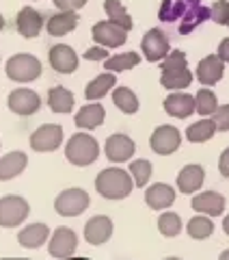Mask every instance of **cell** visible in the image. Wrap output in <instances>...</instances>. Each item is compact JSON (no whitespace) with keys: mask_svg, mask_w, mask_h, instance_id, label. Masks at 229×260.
I'll return each instance as SVG.
<instances>
[{"mask_svg":"<svg viewBox=\"0 0 229 260\" xmlns=\"http://www.w3.org/2000/svg\"><path fill=\"white\" fill-rule=\"evenodd\" d=\"M210 18V9L199 5V0H165L160 7V20L162 22H175L182 20V32H190L199 22Z\"/></svg>","mask_w":229,"mask_h":260,"instance_id":"6da1fadb","label":"cell"},{"mask_svg":"<svg viewBox=\"0 0 229 260\" xmlns=\"http://www.w3.org/2000/svg\"><path fill=\"white\" fill-rule=\"evenodd\" d=\"M134 189V180L130 172H124L119 167H108L97 174L95 191L106 200H124Z\"/></svg>","mask_w":229,"mask_h":260,"instance_id":"7a4b0ae2","label":"cell"},{"mask_svg":"<svg viewBox=\"0 0 229 260\" xmlns=\"http://www.w3.org/2000/svg\"><path fill=\"white\" fill-rule=\"evenodd\" d=\"M193 83V72L188 70L186 54L182 50H171L169 56L162 61V74L160 85L171 91H179V89L190 87Z\"/></svg>","mask_w":229,"mask_h":260,"instance_id":"3957f363","label":"cell"},{"mask_svg":"<svg viewBox=\"0 0 229 260\" xmlns=\"http://www.w3.org/2000/svg\"><path fill=\"white\" fill-rule=\"evenodd\" d=\"M65 156H67L71 165L87 167L91 162H95L97 156H100V145H97V141L91 135L76 133V135H71V139L65 145Z\"/></svg>","mask_w":229,"mask_h":260,"instance_id":"277c9868","label":"cell"},{"mask_svg":"<svg viewBox=\"0 0 229 260\" xmlns=\"http://www.w3.org/2000/svg\"><path fill=\"white\" fill-rule=\"evenodd\" d=\"M5 72L13 83H32L42 76V61L32 54H13Z\"/></svg>","mask_w":229,"mask_h":260,"instance_id":"5b68a950","label":"cell"},{"mask_svg":"<svg viewBox=\"0 0 229 260\" xmlns=\"http://www.w3.org/2000/svg\"><path fill=\"white\" fill-rule=\"evenodd\" d=\"M30 213L28 202L20 195H5L0 198V228H15L26 221Z\"/></svg>","mask_w":229,"mask_h":260,"instance_id":"8992f818","label":"cell"},{"mask_svg":"<svg viewBox=\"0 0 229 260\" xmlns=\"http://www.w3.org/2000/svg\"><path fill=\"white\" fill-rule=\"evenodd\" d=\"M89 193L83 189H67L54 200V210L61 217H78L89 208Z\"/></svg>","mask_w":229,"mask_h":260,"instance_id":"52a82bcc","label":"cell"},{"mask_svg":"<svg viewBox=\"0 0 229 260\" xmlns=\"http://www.w3.org/2000/svg\"><path fill=\"white\" fill-rule=\"evenodd\" d=\"M141 50L145 54V59L149 63H158V61H165L169 52H171V46H169V37L162 32L160 28H151L143 35V42H141Z\"/></svg>","mask_w":229,"mask_h":260,"instance_id":"ba28073f","label":"cell"},{"mask_svg":"<svg viewBox=\"0 0 229 260\" xmlns=\"http://www.w3.org/2000/svg\"><path fill=\"white\" fill-rule=\"evenodd\" d=\"M76 247H78V237L71 228H59V230H54V234L50 237V243H48V251L56 260H69L73 256V251H76Z\"/></svg>","mask_w":229,"mask_h":260,"instance_id":"9c48e42d","label":"cell"},{"mask_svg":"<svg viewBox=\"0 0 229 260\" xmlns=\"http://www.w3.org/2000/svg\"><path fill=\"white\" fill-rule=\"evenodd\" d=\"M63 143V128L59 124H46L39 126L30 135V148L35 152H54Z\"/></svg>","mask_w":229,"mask_h":260,"instance_id":"30bf717a","label":"cell"},{"mask_svg":"<svg viewBox=\"0 0 229 260\" xmlns=\"http://www.w3.org/2000/svg\"><path fill=\"white\" fill-rule=\"evenodd\" d=\"M7 107H9L11 113L22 115V117L35 115L39 107H42V98L32 91V89H15L7 98Z\"/></svg>","mask_w":229,"mask_h":260,"instance_id":"8fae6325","label":"cell"},{"mask_svg":"<svg viewBox=\"0 0 229 260\" xmlns=\"http://www.w3.org/2000/svg\"><path fill=\"white\" fill-rule=\"evenodd\" d=\"M149 143H151V150L156 154L169 156V154L179 150V145H182V135H179V130L175 126H158L154 130Z\"/></svg>","mask_w":229,"mask_h":260,"instance_id":"7c38bea8","label":"cell"},{"mask_svg":"<svg viewBox=\"0 0 229 260\" xmlns=\"http://www.w3.org/2000/svg\"><path fill=\"white\" fill-rule=\"evenodd\" d=\"M93 39L100 46L104 48H119L126 44L128 39V30H124L121 26H117V24H112L110 20H104V22H97L93 30H91Z\"/></svg>","mask_w":229,"mask_h":260,"instance_id":"4fadbf2b","label":"cell"},{"mask_svg":"<svg viewBox=\"0 0 229 260\" xmlns=\"http://www.w3.org/2000/svg\"><path fill=\"white\" fill-rule=\"evenodd\" d=\"M104 152H106V156H108V160H112V162H126L134 156L136 143L130 139L128 135L117 133V135H110L108 139H106Z\"/></svg>","mask_w":229,"mask_h":260,"instance_id":"5bb4252c","label":"cell"},{"mask_svg":"<svg viewBox=\"0 0 229 260\" xmlns=\"http://www.w3.org/2000/svg\"><path fill=\"white\" fill-rule=\"evenodd\" d=\"M225 74V61L218 54H208L206 59H201L197 65V80L203 87L216 85Z\"/></svg>","mask_w":229,"mask_h":260,"instance_id":"9a60e30c","label":"cell"},{"mask_svg":"<svg viewBox=\"0 0 229 260\" xmlns=\"http://www.w3.org/2000/svg\"><path fill=\"white\" fill-rule=\"evenodd\" d=\"M48 59H50L52 70H56L59 74H71L78 68V54L73 52L71 46H65V44L52 46Z\"/></svg>","mask_w":229,"mask_h":260,"instance_id":"2e32d148","label":"cell"},{"mask_svg":"<svg viewBox=\"0 0 229 260\" xmlns=\"http://www.w3.org/2000/svg\"><path fill=\"white\" fill-rule=\"evenodd\" d=\"M15 28L26 39L37 37L44 28V15L37 9H32V7H24V9H20L18 18H15Z\"/></svg>","mask_w":229,"mask_h":260,"instance_id":"e0dca14e","label":"cell"},{"mask_svg":"<svg viewBox=\"0 0 229 260\" xmlns=\"http://www.w3.org/2000/svg\"><path fill=\"white\" fill-rule=\"evenodd\" d=\"M112 237V221L110 217H104V215H97L91 217L85 225V239L89 245H104L106 241Z\"/></svg>","mask_w":229,"mask_h":260,"instance_id":"ac0fdd59","label":"cell"},{"mask_svg":"<svg viewBox=\"0 0 229 260\" xmlns=\"http://www.w3.org/2000/svg\"><path fill=\"white\" fill-rule=\"evenodd\" d=\"M162 107L165 111L169 113L171 117H177V119H186L190 117L195 111H197V104H195V98L188 95V93H171L165 98V102H162Z\"/></svg>","mask_w":229,"mask_h":260,"instance_id":"d6986e66","label":"cell"},{"mask_svg":"<svg viewBox=\"0 0 229 260\" xmlns=\"http://www.w3.org/2000/svg\"><path fill=\"white\" fill-rule=\"evenodd\" d=\"M190 206L197 210L199 215L218 217V215H223V210H225V198L216 191H203L199 195H195Z\"/></svg>","mask_w":229,"mask_h":260,"instance_id":"ffe728a7","label":"cell"},{"mask_svg":"<svg viewBox=\"0 0 229 260\" xmlns=\"http://www.w3.org/2000/svg\"><path fill=\"white\" fill-rule=\"evenodd\" d=\"M28 165V156L20 150L9 152L7 156L0 158V182H7V180H13L18 178L24 169Z\"/></svg>","mask_w":229,"mask_h":260,"instance_id":"44dd1931","label":"cell"},{"mask_svg":"<svg viewBox=\"0 0 229 260\" xmlns=\"http://www.w3.org/2000/svg\"><path fill=\"white\" fill-rule=\"evenodd\" d=\"M145 202H147V206L154 210H165L175 202V191H173V186L156 182L145 191Z\"/></svg>","mask_w":229,"mask_h":260,"instance_id":"7402d4cb","label":"cell"},{"mask_svg":"<svg viewBox=\"0 0 229 260\" xmlns=\"http://www.w3.org/2000/svg\"><path fill=\"white\" fill-rule=\"evenodd\" d=\"M48 237H50V228L46 223H32L18 232V243L24 249H39L48 241Z\"/></svg>","mask_w":229,"mask_h":260,"instance_id":"603a6c76","label":"cell"},{"mask_svg":"<svg viewBox=\"0 0 229 260\" xmlns=\"http://www.w3.org/2000/svg\"><path fill=\"white\" fill-rule=\"evenodd\" d=\"M203 180H206V172H203L201 165H186L177 174V189L184 195H190L201 189Z\"/></svg>","mask_w":229,"mask_h":260,"instance_id":"cb8c5ba5","label":"cell"},{"mask_svg":"<svg viewBox=\"0 0 229 260\" xmlns=\"http://www.w3.org/2000/svg\"><path fill=\"white\" fill-rule=\"evenodd\" d=\"M104 117H106V111L102 104H85L83 109L76 113V117H73V124L83 130H93V128H100L104 124Z\"/></svg>","mask_w":229,"mask_h":260,"instance_id":"d4e9b609","label":"cell"},{"mask_svg":"<svg viewBox=\"0 0 229 260\" xmlns=\"http://www.w3.org/2000/svg\"><path fill=\"white\" fill-rule=\"evenodd\" d=\"M78 26V15L76 11H59L48 18L46 28L52 37H63V35H69V32Z\"/></svg>","mask_w":229,"mask_h":260,"instance_id":"484cf974","label":"cell"},{"mask_svg":"<svg viewBox=\"0 0 229 260\" xmlns=\"http://www.w3.org/2000/svg\"><path fill=\"white\" fill-rule=\"evenodd\" d=\"M114 85H117V78H114L112 72H104V74L95 76L91 83L87 85L85 98H87L89 102H97V100H102V98L108 93V91H112Z\"/></svg>","mask_w":229,"mask_h":260,"instance_id":"4316f807","label":"cell"},{"mask_svg":"<svg viewBox=\"0 0 229 260\" xmlns=\"http://www.w3.org/2000/svg\"><path fill=\"white\" fill-rule=\"evenodd\" d=\"M48 107H50L52 113H59V115H65V113H71L73 109V93L65 87H52L48 91Z\"/></svg>","mask_w":229,"mask_h":260,"instance_id":"83f0119b","label":"cell"},{"mask_svg":"<svg viewBox=\"0 0 229 260\" xmlns=\"http://www.w3.org/2000/svg\"><path fill=\"white\" fill-rule=\"evenodd\" d=\"M104 11H106V15H108V20L112 24H117V26H121L124 30H132L134 22H132L130 13L126 11V7L121 5L119 0H104Z\"/></svg>","mask_w":229,"mask_h":260,"instance_id":"f1b7e54d","label":"cell"},{"mask_svg":"<svg viewBox=\"0 0 229 260\" xmlns=\"http://www.w3.org/2000/svg\"><path fill=\"white\" fill-rule=\"evenodd\" d=\"M214 133H216L214 119H201V121H195V124L188 126L186 139L190 143H206L214 137Z\"/></svg>","mask_w":229,"mask_h":260,"instance_id":"f546056e","label":"cell"},{"mask_svg":"<svg viewBox=\"0 0 229 260\" xmlns=\"http://www.w3.org/2000/svg\"><path fill=\"white\" fill-rule=\"evenodd\" d=\"M112 102H114V107L121 113H126V115H132V113L138 111V98L132 89H128V87L112 89Z\"/></svg>","mask_w":229,"mask_h":260,"instance_id":"4dcf8cb0","label":"cell"},{"mask_svg":"<svg viewBox=\"0 0 229 260\" xmlns=\"http://www.w3.org/2000/svg\"><path fill=\"white\" fill-rule=\"evenodd\" d=\"M138 63H141V56L136 52H121V54H114L110 59H106L104 68L112 72V74H117V72H128V70L136 68Z\"/></svg>","mask_w":229,"mask_h":260,"instance_id":"1f68e13d","label":"cell"},{"mask_svg":"<svg viewBox=\"0 0 229 260\" xmlns=\"http://www.w3.org/2000/svg\"><path fill=\"white\" fill-rule=\"evenodd\" d=\"M186 230H188V234H190V239L203 241V239L212 237V232H214V223L210 221L208 215H197V217H193L190 221H188Z\"/></svg>","mask_w":229,"mask_h":260,"instance_id":"d6a6232c","label":"cell"},{"mask_svg":"<svg viewBox=\"0 0 229 260\" xmlns=\"http://www.w3.org/2000/svg\"><path fill=\"white\" fill-rule=\"evenodd\" d=\"M195 104H197V113L203 117L214 115L218 109L216 95H214V91H210V89H199L197 95H195Z\"/></svg>","mask_w":229,"mask_h":260,"instance_id":"836d02e7","label":"cell"},{"mask_svg":"<svg viewBox=\"0 0 229 260\" xmlns=\"http://www.w3.org/2000/svg\"><path fill=\"white\" fill-rule=\"evenodd\" d=\"M182 219H179V215L175 213H162L160 219H158V230L162 237H177L179 232H182Z\"/></svg>","mask_w":229,"mask_h":260,"instance_id":"e575fe53","label":"cell"},{"mask_svg":"<svg viewBox=\"0 0 229 260\" xmlns=\"http://www.w3.org/2000/svg\"><path fill=\"white\" fill-rule=\"evenodd\" d=\"M130 176L136 186H145L149 182L151 178V162L145 160V158H138V160H132L130 162Z\"/></svg>","mask_w":229,"mask_h":260,"instance_id":"d590c367","label":"cell"},{"mask_svg":"<svg viewBox=\"0 0 229 260\" xmlns=\"http://www.w3.org/2000/svg\"><path fill=\"white\" fill-rule=\"evenodd\" d=\"M210 18L216 24H220V26H227L229 24V0H216L210 9Z\"/></svg>","mask_w":229,"mask_h":260,"instance_id":"8d00e7d4","label":"cell"},{"mask_svg":"<svg viewBox=\"0 0 229 260\" xmlns=\"http://www.w3.org/2000/svg\"><path fill=\"white\" fill-rule=\"evenodd\" d=\"M212 119H214V124H216V130H220V133H227V130H229V104L218 107L216 113L212 115Z\"/></svg>","mask_w":229,"mask_h":260,"instance_id":"74e56055","label":"cell"},{"mask_svg":"<svg viewBox=\"0 0 229 260\" xmlns=\"http://www.w3.org/2000/svg\"><path fill=\"white\" fill-rule=\"evenodd\" d=\"M87 61H106V59H110L108 56V50H106L104 46H95V48H89V50L83 54Z\"/></svg>","mask_w":229,"mask_h":260,"instance_id":"f35d334b","label":"cell"},{"mask_svg":"<svg viewBox=\"0 0 229 260\" xmlns=\"http://www.w3.org/2000/svg\"><path fill=\"white\" fill-rule=\"evenodd\" d=\"M85 5H87V0H54V7L59 11H78Z\"/></svg>","mask_w":229,"mask_h":260,"instance_id":"ab89813d","label":"cell"},{"mask_svg":"<svg viewBox=\"0 0 229 260\" xmlns=\"http://www.w3.org/2000/svg\"><path fill=\"white\" fill-rule=\"evenodd\" d=\"M218 172L223 174L225 178H229V148L220 154V160H218Z\"/></svg>","mask_w":229,"mask_h":260,"instance_id":"60d3db41","label":"cell"},{"mask_svg":"<svg viewBox=\"0 0 229 260\" xmlns=\"http://www.w3.org/2000/svg\"><path fill=\"white\" fill-rule=\"evenodd\" d=\"M216 54L223 59L225 63H229V37H225L223 42L218 44V50H216Z\"/></svg>","mask_w":229,"mask_h":260,"instance_id":"b9f144b4","label":"cell"},{"mask_svg":"<svg viewBox=\"0 0 229 260\" xmlns=\"http://www.w3.org/2000/svg\"><path fill=\"white\" fill-rule=\"evenodd\" d=\"M223 230H225V234H227V237H229V215L223 219Z\"/></svg>","mask_w":229,"mask_h":260,"instance_id":"7bdbcfd3","label":"cell"},{"mask_svg":"<svg viewBox=\"0 0 229 260\" xmlns=\"http://www.w3.org/2000/svg\"><path fill=\"white\" fill-rule=\"evenodd\" d=\"M218 260H229V249H225L223 254H220V258H218Z\"/></svg>","mask_w":229,"mask_h":260,"instance_id":"ee69618b","label":"cell"},{"mask_svg":"<svg viewBox=\"0 0 229 260\" xmlns=\"http://www.w3.org/2000/svg\"><path fill=\"white\" fill-rule=\"evenodd\" d=\"M3 28H5V18L0 15V30H3Z\"/></svg>","mask_w":229,"mask_h":260,"instance_id":"f6af8a7d","label":"cell"},{"mask_svg":"<svg viewBox=\"0 0 229 260\" xmlns=\"http://www.w3.org/2000/svg\"><path fill=\"white\" fill-rule=\"evenodd\" d=\"M5 260H11V258H5ZM13 260H22V258H13Z\"/></svg>","mask_w":229,"mask_h":260,"instance_id":"bcb514c9","label":"cell"},{"mask_svg":"<svg viewBox=\"0 0 229 260\" xmlns=\"http://www.w3.org/2000/svg\"><path fill=\"white\" fill-rule=\"evenodd\" d=\"M165 260H179V258H165Z\"/></svg>","mask_w":229,"mask_h":260,"instance_id":"7dc6e473","label":"cell"},{"mask_svg":"<svg viewBox=\"0 0 229 260\" xmlns=\"http://www.w3.org/2000/svg\"><path fill=\"white\" fill-rule=\"evenodd\" d=\"M227 26H229V24H227Z\"/></svg>","mask_w":229,"mask_h":260,"instance_id":"c3c4849f","label":"cell"}]
</instances>
